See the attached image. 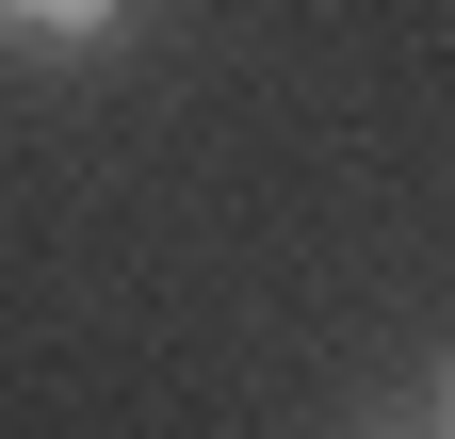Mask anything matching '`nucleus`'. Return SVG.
Returning a JSON list of instances; mask_svg holds the SVG:
<instances>
[{
    "instance_id": "1",
    "label": "nucleus",
    "mask_w": 455,
    "mask_h": 439,
    "mask_svg": "<svg viewBox=\"0 0 455 439\" xmlns=\"http://www.w3.org/2000/svg\"><path fill=\"white\" fill-rule=\"evenodd\" d=\"M147 0H0V49H49V66H82V49H114Z\"/></svg>"
},
{
    "instance_id": "2",
    "label": "nucleus",
    "mask_w": 455,
    "mask_h": 439,
    "mask_svg": "<svg viewBox=\"0 0 455 439\" xmlns=\"http://www.w3.org/2000/svg\"><path fill=\"white\" fill-rule=\"evenodd\" d=\"M439 439H455V374H439Z\"/></svg>"
}]
</instances>
